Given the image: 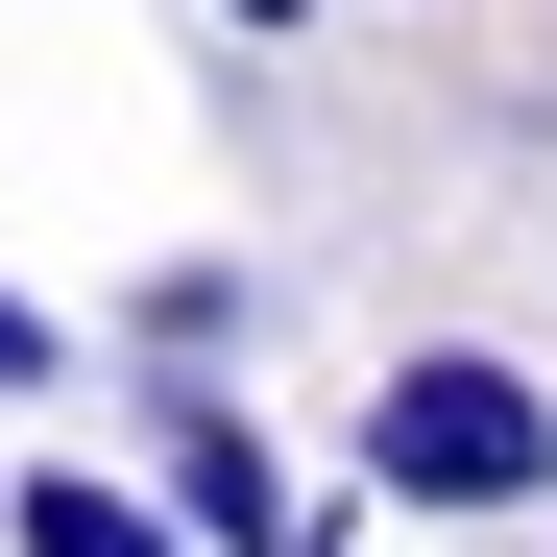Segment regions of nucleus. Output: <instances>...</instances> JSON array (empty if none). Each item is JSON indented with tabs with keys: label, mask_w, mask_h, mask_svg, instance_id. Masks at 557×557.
<instances>
[{
	"label": "nucleus",
	"mask_w": 557,
	"mask_h": 557,
	"mask_svg": "<svg viewBox=\"0 0 557 557\" xmlns=\"http://www.w3.org/2000/svg\"><path fill=\"white\" fill-rule=\"evenodd\" d=\"M363 485L436 509V533H485V509L557 485V388H533V363H485V339H412L388 388H363Z\"/></svg>",
	"instance_id": "nucleus-1"
},
{
	"label": "nucleus",
	"mask_w": 557,
	"mask_h": 557,
	"mask_svg": "<svg viewBox=\"0 0 557 557\" xmlns=\"http://www.w3.org/2000/svg\"><path fill=\"white\" fill-rule=\"evenodd\" d=\"M219 339H267L243 267H146V363H219Z\"/></svg>",
	"instance_id": "nucleus-4"
},
{
	"label": "nucleus",
	"mask_w": 557,
	"mask_h": 557,
	"mask_svg": "<svg viewBox=\"0 0 557 557\" xmlns=\"http://www.w3.org/2000/svg\"><path fill=\"white\" fill-rule=\"evenodd\" d=\"M146 485L195 509V557H292V533H315L292 460H267V412L219 388V363H146Z\"/></svg>",
	"instance_id": "nucleus-2"
},
{
	"label": "nucleus",
	"mask_w": 557,
	"mask_h": 557,
	"mask_svg": "<svg viewBox=\"0 0 557 557\" xmlns=\"http://www.w3.org/2000/svg\"><path fill=\"white\" fill-rule=\"evenodd\" d=\"M292 557H339V533H292Z\"/></svg>",
	"instance_id": "nucleus-7"
},
{
	"label": "nucleus",
	"mask_w": 557,
	"mask_h": 557,
	"mask_svg": "<svg viewBox=\"0 0 557 557\" xmlns=\"http://www.w3.org/2000/svg\"><path fill=\"white\" fill-rule=\"evenodd\" d=\"M0 557H195V509L98 485V460H25V485H0Z\"/></svg>",
	"instance_id": "nucleus-3"
},
{
	"label": "nucleus",
	"mask_w": 557,
	"mask_h": 557,
	"mask_svg": "<svg viewBox=\"0 0 557 557\" xmlns=\"http://www.w3.org/2000/svg\"><path fill=\"white\" fill-rule=\"evenodd\" d=\"M219 25H315V0H219Z\"/></svg>",
	"instance_id": "nucleus-6"
},
{
	"label": "nucleus",
	"mask_w": 557,
	"mask_h": 557,
	"mask_svg": "<svg viewBox=\"0 0 557 557\" xmlns=\"http://www.w3.org/2000/svg\"><path fill=\"white\" fill-rule=\"evenodd\" d=\"M49 363H73V339H49V292H0V412H25Z\"/></svg>",
	"instance_id": "nucleus-5"
}]
</instances>
